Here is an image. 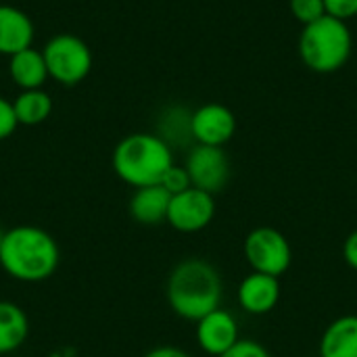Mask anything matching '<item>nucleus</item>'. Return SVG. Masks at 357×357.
I'll list each match as a JSON object with an SVG mask.
<instances>
[{"mask_svg":"<svg viewBox=\"0 0 357 357\" xmlns=\"http://www.w3.org/2000/svg\"><path fill=\"white\" fill-rule=\"evenodd\" d=\"M165 297L172 312L188 322H199L209 312L222 307L224 280L213 264L188 257L174 266L165 282Z\"/></svg>","mask_w":357,"mask_h":357,"instance_id":"nucleus-1","label":"nucleus"},{"mask_svg":"<svg viewBox=\"0 0 357 357\" xmlns=\"http://www.w3.org/2000/svg\"><path fill=\"white\" fill-rule=\"evenodd\" d=\"M59 261V245L44 228L21 224L6 230L0 247V266L13 280L44 282L56 272Z\"/></svg>","mask_w":357,"mask_h":357,"instance_id":"nucleus-2","label":"nucleus"},{"mask_svg":"<svg viewBox=\"0 0 357 357\" xmlns=\"http://www.w3.org/2000/svg\"><path fill=\"white\" fill-rule=\"evenodd\" d=\"M111 163L121 182L142 188L161 184L165 172L174 165V151L159 134L136 132L117 142Z\"/></svg>","mask_w":357,"mask_h":357,"instance_id":"nucleus-3","label":"nucleus"},{"mask_svg":"<svg viewBox=\"0 0 357 357\" xmlns=\"http://www.w3.org/2000/svg\"><path fill=\"white\" fill-rule=\"evenodd\" d=\"M351 46L354 40L347 23L331 15L303 25L299 36V56L316 73H333L345 67L351 56Z\"/></svg>","mask_w":357,"mask_h":357,"instance_id":"nucleus-4","label":"nucleus"},{"mask_svg":"<svg viewBox=\"0 0 357 357\" xmlns=\"http://www.w3.org/2000/svg\"><path fill=\"white\" fill-rule=\"evenodd\" d=\"M48 77L61 86L82 84L92 69L90 46L73 33H56L42 48Z\"/></svg>","mask_w":357,"mask_h":357,"instance_id":"nucleus-5","label":"nucleus"},{"mask_svg":"<svg viewBox=\"0 0 357 357\" xmlns=\"http://www.w3.org/2000/svg\"><path fill=\"white\" fill-rule=\"evenodd\" d=\"M243 253L251 272L274 278L287 274L293 264V247L289 238L272 226L253 228L243 241Z\"/></svg>","mask_w":357,"mask_h":357,"instance_id":"nucleus-6","label":"nucleus"},{"mask_svg":"<svg viewBox=\"0 0 357 357\" xmlns=\"http://www.w3.org/2000/svg\"><path fill=\"white\" fill-rule=\"evenodd\" d=\"M184 167L190 176L192 186L213 197L222 192L230 180V159L224 146L195 144L186 155Z\"/></svg>","mask_w":357,"mask_h":357,"instance_id":"nucleus-7","label":"nucleus"},{"mask_svg":"<svg viewBox=\"0 0 357 357\" xmlns=\"http://www.w3.org/2000/svg\"><path fill=\"white\" fill-rule=\"evenodd\" d=\"M215 218V197L190 186L188 190L174 195L169 201L167 211V224L182 232V234H195L205 230Z\"/></svg>","mask_w":357,"mask_h":357,"instance_id":"nucleus-8","label":"nucleus"},{"mask_svg":"<svg viewBox=\"0 0 357 357\" xmlns=\"http://www.w3.org/2000/svg\"><path fill=\"white\" fill-rule=\"evenodd\" d=\"M234 132L236 117L220 102H207L190 113V136L197 144L224 146L232 140Z\"/></svg>","mask_w":357,"mask_h":357,"instance_id":"nucleus-9","label":"nucleus"},{"mask_svg":"<svg viewBox=\"0 0 357 357\" xmlns=\"http://www.w3.org/2000/svg\"><path fill=\"white\" fill-rule=\"evenodd\" d=\"M195 324H197L195 328L197 345L207 356L220 357L241 341V326L234 314L224 307L209 312Z\"/></svg>","mask_w":357,"mask_h":357,"instance_id":"nucleus-10","label":"nucleus"},{"mask_svg":"<svg viewBox=\"0 0 357 357\" xmlns=\"http://www.w3.org/2000/svg\"><path fill=\"white\" fill-rule=\"evenodd\" d=\"M280 278L259 272L247 274L236 289V301L241 310L251 316H266L274 312L280 301Z\"/></svg>","mask_w":357,"mask_h":357,"instance_id":"nucleus-11","label":"nucleus"},{"mask_svg":"<svg viewBox=\"0 0 357 357\" xmlns=\"http://www.w3.org/2000/svg\"><path fill=\"white\" fill-rule=\"evenodd\" d=\"M33 23L29 15L10 4H0V54L13 56L33 42Z\"/></svg>","mask_w":357,"mask_h":357,"instance_id":"nucleus-12","label":"nucleus"},{"mask_svg":"<svg viewBox=\"0 0 357 357\" xmlns=\"http://www.w3.org/2000/svg\"><path fill=\"white\" fill-rule=\"evenodd\" d=\"M169 201H172V195L161 184L136 188L128 205L130 215L134 222L142 226H159L167 222Z\"/></svg>","mask_w":357,"mask_h":357,"instance_id":"nucleus-13","label":"nucleus"},{"mask_svg":"<svg viewBox=\"0 0 357 357\" xmlns=\"http://www.w3.org/2000/svg\"><path fill=\"white\" fill-rule=\"evenodd\" d=\"M320 357H357V316L345 314L335 318L322 333Z\"/></svg>","mask_w":357,"mask_h":357,"instance_id":"nucleus-14","label":"nucleus"},{"mask_svg":"<svg viewBox=\"0 0 357 357\" xmlns=\"http://www.w3.org/2000/svg\"><path fill=\"white\" fill-rule=\"evenodd\" d=\"M8 75L15 86L21 90H38L44 88L48 79V69L42 50L25 48L13 56H8Z\"/></svg>","mask_w":357,"mask_h":357,"instance_id":"nucleus-15","label":"nucleus"},{"mask_svg":"<svg viewBox=\"0 0 357 357\" xmlns=\"http://www.w3.org/2000/svg\"><path fill=\"white\" fill-rule=\"evenodd\" d=\"M29 337V318L21 305L0 299V356H10Z\"/></svg>","mask_w":357,"mask_h":357,"instance_id":"nucleus-16","label":"nucleus"},{"mask_svg":"<svg viewBox=\"0 0 357 357\" xmlns=\"http://www.w3.org/2000/svg\"><path fill=\"white\" fill-rule=\"evenodd\" d=\"M13 109L19 126H40L52 113V98L44 88L21 90L13 100Z\"/></svg>","mask_w":357,"mask_h":357,"instance_id":"nucleus-17","label":"nucleus"},{"mask_svg":"<svg viewBox=\"0 0 357 357\" xmlns=\"http://www.w3.org/2000/svg\"><path fill=\"white\" fill-rule=\"evenodd\" d=\"M291 13L303 25H310L326 15L324 0H291Z\"/></svg>","mask_w":357,"mask_h":357,"instance_id":"nucleus-18","label":"nucleus"},{"mask_svg":"<svg viewBox=\"0 0 357 357\" xmlns=\"http://www.w3.org/2000/svg\"><path fill=\"white\" fill-rule=\"evenodd\" d=\"M161 186L174 197V195H180V192L188 190V188L192 186V182H190V176H188L186 167L174 163V165L165 172V176H163V180H161Z\"/></svg>","mask_w":357,"mask_h":357,"instance_id":"nucleus-19","label":"nucleus"},{"mask_svg":"<svg viewBox=\"0 0 357 357\" xmlns=\"http://www.w3.org/2000/svg\"><path fill=\"white\" fill-rule=\"evenodd\" d=\"M220 357H272V356H270V351H268L259 341H255V339H243V337H241V341H238L236 345H232L226 354H222Z\"/></svg>","mask_w":357,"mask_h":357,"instance_id":"nucleus-20","label":"nucleus"},{"mask_svg":"<svg viewBox=\"0 0 357 357\" xmlns=\"http://www.w3.org/2000/svg\"><path fill=\"white\" fill-rule=\"evenodd\" d=\"M19 121L13 109V100L0 96V140H6L15 134Z\"/></svg>","mask_w":357,"mask_h":357,"instance_id":"nucleus-21","label":"nucleus"},{"mask_svg":"<svg viewBox=\"0 0 357 357\" xmlns=\"http://www.w3.org/2000/svg\"><path fill=\"white\" fill-rule=\"evenodd\" d=\"M326 6V15L341 19V21H349L357 17V0H324Z\"/></svg>","mask_w":357,"mask_h":357,"instance_id":"nucleus-22","label":"nucleus"},{"mask_svg":"<svg viewBox=\"0 0 357 357\" xmlns=\"http://www.w3.org/2000/svg\"><path fill=\"white\" fill-rule=\"evenodd\" d=\"M343 259L354 272H357V230H354L343 243Z\"/></svg>","mask_w":357,"mask_h":357,"instance_id":"nucleus-23","label":"nucleus"},{"mask_svg":"<svg viewBox=\"0 0 357 357\" xmlns=\"http://www.w3.org/2000/svg\"><path fill=\"white\" fill-rule=\"evenodd\" d=\"M142 357H192L188 351L180 349V347H174V345H161V347H155L151 349L149 354H144Z\"/></svg>","mask_w":357,"mask_h":357,"instance_id":"nucleus-24","label":"nucleus"},{"mask_svg":"<svg viewBox=\"0 0 357 357\" xmlns=\"http://www.w3.org/2000/svg\"><path fill=\"white\" fill-rule=\"evenodd\" d=\"M4 234H6V230H2V228H0V247H2V241H4Z\"/></svg>","mask_w":357,"mask_h":357,"instance_id":"nucleus-25","label":"nucleus"}]
</instances>
